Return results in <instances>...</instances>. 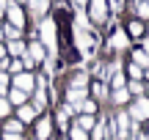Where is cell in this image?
I'll return each mask as SVG.
<instances>
[{
	"label": "cell",
	"mask_w": 149,
	"mask_h": 140,
	"mask_svg": "<svg viewBox=\"0 0 149 140\" xmlns=\"http://www.w3.org/2000/svg\"><path fill=\"white\" fill-rule=\"evenodd\" d=\"M124 77H130V80H141V77H146V74H144V69H141L138 63H127V66H124Z\"/></svg>",
	"instance_id": "603a6c76"
},
{
	"label": "cell",
	"mask_w": 149,
	"mask_h": 140,
	"mask_svg": "<svg viewBox=\"0 0 149 140\" xmlns=\"http://www.w3.org/2000/svg\"><path fill=\"white\" fill-rule=\"evenodd\" d=\"M133 11L138 19H149V3L146 0H133Z\"/></svg>",
	"instance_id": "7402d4cb"
},
{
	"label": "cell",
	"mask_w": 149,
	"mask_h": 140,
	"mask_svg": "<svg viewBox=\"0 0 149 140\" xmlns=\"http://www.w3.org/2000/svg\"><path fill=\"white\" fill-rule=\"evenodd\" d=\"M64 99H66V104H77V102H83V99H88V88H74V85H69L66 88V93H64Z\"/></svg>",
	"instance_id": "4fadbf2b"
},
{
	"label": "cell",
	"mask_w": 149,
	"mask_h": 140,
	"mask_svg": "<svg viewBox=\"0 0 149 140\" xmlns=\"http://www.w3.org/2000/svg\"><path fill=\"white\" fill-rule=\"evenodd\" d=\"M6 99L11 102V107H19V104H25V102H28V93H25V91H19V88H8Z\"/></svg>",
	"instance_id": "2e32d148"
},
{
	"label": "cell",
	"mask_w": 149,
	"mask_h": 140,
	"mask_svg": "<svg viewBox=\"0 0 149 140\" xmlns=\"http://www.w3.org/2000/svg\"><path fill=\"white\" fill-rule=\"evenodd\" d=\"M36 110H33V104L31 102H25V104H19V107H17V121H19L22 126L25 124H31V121H36Z\"/></svg>",
	"instance_id": "7c38bea8"
},
{
	"label": "cell",
	"mask_w": 149,
	"mask_h": 140,
	"mask_svg": "<svg viewBox=\"0 0 149 140\" xmlns=\"http://www.w3.org/2000/svg\"><path fill=\"white\" fill-rule=\"evenodd\" d=\"M111 102L119 104V107H122V104H127V102H130V91H127V88H116V91L111 93Z\"/></svg>",
	"instance_id": "44dd1931"
},
{
	"label": "cell",
	"mask_w": 149,
	"mask_h": 140,
	"mask_svg": "<svg viewBox=\"0 0 149 140\" xmlns=\"http://www.w3.org/2000/svg\"><path fill=\"white\" fill-rule=\"evenodd\" d=\"M3 132H14V135H22V124L17 118H6V124H3Z\"/></svg>",
	"instance_id": "4316f807"
},
{
	"label": "cell",
	"mask_w": 149,
	"mask_h": 140,
	"mask_svg": "<svg viewBox=\"0 0 149 140\" xmlns=\"http://www.w3.org/2000/svg\"><path fill=\"white\" fill-rule=\"evenodd\" d=\"M108 82H111V88L116 91V88H124V85H127V77H124V71H122V69H119V71H116V74H113Z\"/></svg>",
	"instance_id": "484cf974"
},
{
	"label": "cell",
	"mask_w": 149,
	"mask_h": 140,
	"mask_svg": "<svg viewBox=\"0 0 149 140\" xmlns=\"http://www.w3.org/2000/svg\"><path fill=\"white\" fill-rule=\"evenodd\" d=\"M108 132L113 135V140H127L133 132V121H130L127 110H116L113 115H108Z\"/></svg>",
	"instance_id": "7a4b0ae2"
},
{
	"label": "cell",
	"mask_w": 149,
	"mask_h": 140,
	"mask_svg": "<svg viewBox=\"0 0 149 140\" xmlns=\"http://www.w3.org/2000/svg\"><path fill=\"white\" fill-rule=\"evenodd\" d=\"M141 44H144V47H141V49H144V52L149 55V38H144V41H141Z\"/></svg>",
	"instance_id": "74e56055"
},
{
	"label": "cell",
	"mask_w": 149,
	"mask_h": 140,
	"mask_svg": "<svg viewBox=\"0 0 149 140\" xmlns=\"http://www.w3.org/2000/svg\"><path fill=\"white\" fill-rule=\"evenodd\" d=\"M130 91V96H146V85L141 80H127V85H124Z\"/></svg>",
	"instance_id": "ffe728a7"
},
{
	"label": "cell",
	"mask_w": 149,
	"mask_h": 140,
	"mask_svg": "<svg viewBox=\"0 0 149 140\" xmlns=\"http://www.w3.org/2000/svg\"><path fill=\"white\" fill-rule=\"evenodd\" d=\"M127 115L133 124H141V121H149V96H135L127 107Z\"/></svg>",
	"instance_id": "3957f363"
},
{
	"label": "cell",
	"mask_w": 149,
	"mask_h": 140,
	"mask_svg": "<svg viewBox=\"0 0 149 140\" xmlns=\"http://www.w3.org/2000/svg\"><path fill=\"white\" fill-rule=\"evenodd\" d=\"M72 115H74V107L64 102L58 107V113H55V124L61 126V132H69V118H72Z\"/></svg>",
	"instance_id": "9c48e42d"
},
{
	"label": "cell",
	"mask_w": 149,
	"mask_h": 140,
	"mask_svg": "<svg viewBox=\"0 0 149 140\" xmlns=\"http://www.w3.org/2000/svg\"><path fill=\"white\" fill-rule=\"evenodd\" d=\"M94 124H97V118L94 115H86V113H80L77 118H74V126H80V129H86V132L94 129Z\"/></svg>",
	"instance_id": "ac0fdd59"
},
{
	"label": "cell",
	"mask_w": 149,
	"mask_h": 140,
	"mask_svg": "<svg viewBox=\"0 0 149 140\" xmlns=\"http://www.w3.org/2000/svg\"><path fill=\"white\" fill-rule=\"evenodd\" d=\"M28 55L33 58V63H44V60L50 58V55H47V49H44V44L39 41V38H36V41H31V44H28Z\"/></svg>",
	"instance_id": "8fae6325"
},
{
	"label": "cell",
	"mask_w": 149,
	"mask_h": 140,
	"mask_svg": "<svg viewBox=\"0 0 149 140\" xmlns=\"http://www.w3.org/2000/svg\"><path fill=\"white\" fill-rule=\"evenodd\" d=\"M50 135H53V118L42 115L36 121V140H50Z\"/></svg>",
	"instance_id": "30bf717a"
},
{
	"label": "cell",
	"mask_w": 149,
	"mask_h": 140,
	"mask_svg": "<svg viewBox=\"0 0 149 140\" xmlns=\"http://www.w3.org/2000/svg\"><path fill=\"white\" fill-rule=\"evenodd\" d=\"M146 124H149V121H146ZM146 132H149V129H146Z\"/></svg>",
	"instance_id": "f6af8a7d"
},
{
	"label": "cell",
	"mask_w": 149,
	"mask_h": 140,
	"mask_svg": "<svg viewBox=\"0 0 149 140\" xmlns=\"http://www.w3.org/2000/svg\"><path fill=\"white\" fill-rule=\"evenodd\" d=\"M0 140H22V135H14V132H3Z\"/></svg>",
	"instance_id": "836d02e7"
},
{
	"label": "cell",
	"mask_w": 149,
	"mask_h": 140,
	"mask_svg": "<svg viewBox=\"0 0 149 140\" xmlns=\"http://www.w3.org/2000/svg\"><path fill=\"white\" fill-rule=\"evenodd\" d=\"M146 96H149V85H146Z\"/></svg>",
	"instance_id": "7bdbcfd3"
},
{
	"label": "cell",
	"mask_w": 149,
	"mask_h": 140,
	"mask_svg": "<svg viewBox=\"0 0 149 140\" xmlns=\"http://www.w3.org/2000/svg\"><path fill=\"white\" fill-rule=\"evenodd\" d=\"M11 115V102L6 96H0V118H8Z\"/></svg>",
	"instance_id": "1f68e13d"
},
{
	"label": "cell",
	"mask_w": 149,
	"mask_h": 140,
	"mask_svg": "<svg viewBox=\"0 0 149 140\" xmlns=\"http://www.w3.org/2000/svg\"><path fill=\"white\" fill-rule=\"evenodd\" d=\"M6 19H8V25L14 27H25V11H22V5H17L14 0H8V8H6Z\"/></svg>",
	"instance_id": "8992f818"
},
{
	"label": "cell",
	"mask_w": 149,
	"mask_h": 140,
	"mask_svg": "<svg viewBox=\"0 0 149 140\" xmlns=\"http://www.w3.org/2000/svg\"><path fill=\"white\" fill-rule=\"evenodd\" d=\"M11 88H19V91H25V93H33V88H36V74H31V71H19V74H14Z\"/></svg>",
	"instance_id": "5b68a950"
},
{
	"label": "cell",
	"mask_w": 149,
	"mask_h": 140,
	"mask_svg": "<svg viewBox=\"0 0 149 140\" xmlns=\"http://www.w3.org/2000/svg\"><path fill=\"white\" fill-rule=\"evenodd\" d=\"M91 96H94V102L105 99V96H108V88H105V82H94V85H91Z\"/></svg>",
	"instance_id": "d4e9b609"
},
{
	"label": "cell",
	"mask_w": 149,
	"mask_h": 140,
	"mask_svg": "<svg viewBox=\"0 0 149 140\" xmlns=\"http://www.w3.org/2000/svg\"><path fill=\"white\" fill-rule=\"evenodd\" d=\"M3 58H8V52H6V44H0V60Z\"/></svg>",
	"instance_id": "d590c367"
},
{
	"label": "cell",
	"mask_w": 149,
	"mask_h": 140,
	"mask_svg": "<svg viewBox=\"0 0 149 140\" xmlns=\"http://www.w3.org/2000/svg\"><path fill=\"white\" fill-rule=\"evenodd\" d=\"M3 38H6V41H17V38H22V30L6 22V25H3Z\"/></svg>",
	"instance_id": "cb8c5ba5"
},
{
	"label": "cell",
	"mask_w": 149,
	"mask_h": 140,
	"mask_svg": "<svg viewBox=\"0 0 149 140\" xmlns=\"http://www.w3.org/2000/svg\"><path fill=\"white\" fill-rule=\"evenodd\" d=\"M8 88H11V77H8V71H0V96H6V93H8Z\"/></svg>",
	"instance_id": "f546056e"
},
{
	"label": "cell",
	"mask_w": 149,
	"mask_h": 140,
	"mask_svg": "<svg viewBox=\"0 0 149 140\" xmlns=\"http://www.w3.org/2000/svg\"><path fill=\"white\" fill-rule=\"evenodd\" d=\"M69 140H88V132L74 126V124H69Z\"/></svg>",
	"instance_id": "83f0119b"
},
{
	"label": "cell",
	"mask_w": 149,
	"mask_h": 140,
	"mask_svg": "<svg viewBox=\"0 0 149 140\" xmlns=\"http://www.w3.org/2000/svg\"><path fill=\"white\" fill-rule=\"evenodd\" d=\"M127 36H133V38H141L146 33V27H144V22H138V19H133V22H127Z\"/></svg>",
	"instance_id": "d6986e66"
},
{
	"label": "cell",
	"mask_w": 149,
	"mask_h": 140,
	"mask_svg": "<svg viewBox=\"0 0 149 140\" xmlns=\"http://www.w3.org/2000/svg\"><path fill=\"white\" fill-rule=\"evenodd\" d=\"M0 38H3V25H0Z\"/></svg>",
	"instance_id": "60d3db41"
},
{
	"label": "cell",
	"mask_w": 149,
	"mask_h": 140,
	"mask_svg": "<svg viewBox=\"0 0 149 140\" xmlns=\"http://www.w3.org/2000/svg\"><path fill=\"white\" fill-rule=\"evenodd\" d=\"M146 38H149V27H146Z\"/></svg>",
	"instance_id": "b9f144b4"
},
{
	"label": "cell",
	"mask_w": 149,
	"mask_h": 140,
	"mask_svg": "<svg viewBox=\"0 0 149 140\" xmlns=\"http://www.w3.org/2000/svg\"><path fill=\"white\" fill-rule=\"evenodd\" d=\"M6 8H8V0H0V19L6 16Z\"/></svg>",
	"instance_id": "e575fe53"
},
{
	"label": "cell",
	"mask_w": 149,
	"mask_h": 140,
	"mask_svg": "<svg viewBox=\"0 0 149 140\" xmlns=\"http://www.w3.org/2000/svg\"><path fill=\"white\" fill-rule=\"evenodd\" d=\"M14 3H17V5H25V3H28V0H14Z\"/></svg>",
	"instance_id": "ab89813d"
},
{
	"label": "cell",
	"mask_w": 149,
	"mask_h": 140,
	"mask_svg": "<svg viewBox=\"0 0 149 140\" xmlns=\"http://www.w3.org/2000/svg\"><path fill=\"white\" fill-rule=\"evenodd\" d=\"M36 33H39V41L44 44L50 58H58V25H55L53 16H44V19L36 22Z\"/></svg>",
	"instance_id": "6da1fadb"
},
{
	"label": "cell",
	"mask_w": 149,
	"mask_h": 140,
	"mask_svg": "<svg viewBox=\"0 0 149 140\" xmlns=\"http://www.w3.org/2000/svg\"><path fill=\"white\" fill-rule=\"evenodd\" d=\"M105 140H111V137H105Z\"/></svg>",
	"instance_id": "ee69618b"
},
{
	"label": "cell",
	"mask_w": 149,
	"mask_h": 140,
	"mask_svg": "<svg viewBox=\"0 0 149 140\" xmlns=\"http://www.w3.org/2000/svg\"><path fill=\"white\" fill-rule=\"evenodd\" d=\"M88 22L94 25L108 22V0H88Z\"/></svg>",
	"instance_id": "277c9868"
},
{
	"label": "cell",
	"mask_w": 149,
	"mask_h": 140,
	"mask_svg": "<svg viewBox=\"0 0 149 140\" xmlns=\"http://www.w3.org/2000/svg\"><path fill=\"white\" fill-rule=\"evenodd\" d=\"M105 132H108V115H100L94 129L88 132V140H105Z\"/></svg>",
	"instance_id": "5bb4252c"
},
{
	"label": "cell",
	"mask_w": 149,
	"mask_h": 140,
	"mask_svg": "<svg viewBox=\"0 0 149 140\" xmlns=\"http://www.w3.org/2000/svg\"><path fill=\"white\" fill-rule=\"evenodd\" d=\"M133 63H138L141 69H146V66H149V55L144 52V49H135V52H133Z\"/></svg>",
	"instance_id": "f1b7e54d"
},
{
	"label": "cell",
	"mask_w": 149,
	"mask_h": 140,
	"mask_svg": "<svg viewBox=\"0 0 149 140\" xmlns=\"http://www.w3.org/2000/svg\"><path fill=\"white\" fill-rule=\"evenodd\" d=\"M138 140H149V132H141V135H138Z\"/></svg>",
	"instance_id": "f35d334b"
},
{
	"label": "cell",
	"mask_w": 149,
	"mask_h": 140,
	"mask_svg": "<svg viewBox=\"0 0 149 140\" xmlns=\"http://www.w3.org/2000/svg\"><path fill=\"white\" fill-rule=\"evenodd\" d=\"M6 52H8V58H22V55L28 52V44L22 41V38H17V41H6Z\"/></svg>",
	"instance_id": "9a60e30c"
},
{
	"label": "cell",
	"mask_w": 149,
	"mask_h": 140,
	"mask_svg": "<svg viewBox=\"0 0 149 140\" xmlns=\"http://www.w3.org/2000/svg\"><path fill=\"white\" fill-rule=\"evenodd\" d=\"M80 113L94 115L97 113V102H94V99H83V102H77V104H74V115H80Z\"/></svg>",
	"instance_id": "e0dca14e"
},
{
	"label": "cell",
	"mask_w": 149,
	"mask_h": 140,
	"mask_svg": "<svg viewBox=\"0 0 149 140\" xmlns=\"http://www.w3.org/2000/svg\"><path fill=\"white\" fill-rule=\"evenodd\" d=\"M28 11H31V16L33 19H44V16H47V11H50V0H28Z\"/></svg>",
	"instance_id": "52a82bcc"
},
{
	"label": "cell",
	"mask_w": 149,
	"mask_h": 140,
	"mask_svg": "<svg viewBox=\"0 0 149 140\" xmlns=\"http://www.w3.org/2000/svg\"><path fill=\"white\" fill-rule=\"evenodd\" d=\"M108 47H111V49H127V47H130L127 30H124V27H116V30H113V36L108 38Z\"/></svg>",
	"instance_id": "ba28073f"
},
{
	"label": "cell",
	"mask_w": 149,
	"mask_h": 140,
	"mask_svg": "<svg viewBox=\"0 0 149 140\" xmlns=\"http://www.w3.org/2000/svg\"><path fill=\"white\" fill-rule=\"evenodd\" d=\"M72 85H74V88H88V74H86V71H80V74H74Z\"/></svg>",
	"instance_id": "4dcf8cb0"
},
{
	"label": "cell",
	"mask_w": 149,
	"mask_h": 140,
	"mask_svg": "<svg viewBox=\"0 0 149 140\" xmlns=\"http://www.w3.org/2000/svg\"><path fill=\"white\" fill-rule=\"evenodd\" d=\"M122 5H124V0H108V8H111L113 14H119V11H122Z\"/></svg>",
	"instance_id": "d6a6232c"
},
{
	"label": "cell",
	"mask_w": 149,
	"mask_h": 140,
	"mask_svg": "<svg viewBox=\"0 0 149 140\" xmlns=\"http://www.w3.org/2000/svg\"><path fill=\"white\" fill-rule=\"evenodd\" d=\"M74 5H77V8H86V5H88V0H74Z\"/></svg>",
	"instance_id": "8d00e7d4"
}]
</instances>
